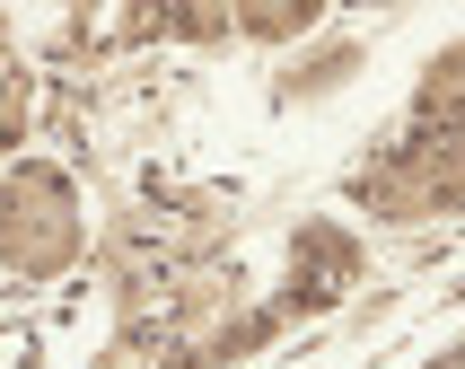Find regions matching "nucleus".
Returning a JSON list of instances; mask_svg holds the SVG:
<instances>
[{
    "mask_svg": "<svg viewBox=\"0 0 465 369\" xmlns=\"http://www.w3.org/2000/svg\"><path fill=\"white\" fill-rule=\"evenodd\" d=\"M79 255H88L79 176L53 158H18L0 176V273L9 282H62Z\"/></svg>",
    "mask_w": 465,
    "mask_h": 369,
    "instance_id": "nucleus-1",
    "label": "nucleus"
},
{
    "mask_svg": "<svg viewBox=\"0 0 465 369\" xmlns=\"http://www.w3.org/2000/svg\"><path fill=\"white\" fill-rule=\"evenodd\" d=\"M361 273H369V255H361V237L342 229V220H299V229H290V273H282L272 316H316V308H334V299H351Z\"/></svg>",
    "mask_w": 465,
    "mask_h": 369,
    "instance_id": "nucleus-2",
    "label": "nucleus"
},
{
    "mask_svg": "<svg viewBox=\"0 0 465 369\" xmlns=\"http://www.w3.org/2000/svg\"><path fill=\"white\" fill-rule=\"evenodd\" d=\"M351 203L378 211V220H448V211H465L457 194H440V184L421 176L395 141H387V150H369L361 167H351Z\"/></svg>",
    "mask_w": 465,
    "mask_h": 369,
    "instance_id": "nucleus-3",
    "label": "nucleus"
},
{
    "mask_svg": "<svg viewBox=\"0 0 465 369\" xmlns=\"http://www.w3.org/2000/svg\"><path fill=\"white\" fill-rule=\"evenodd\" d=\"M413 115H465V35H457V45H440L430 62H421V79H413Z\"/></svg>",
    "mask_w": 465,
    "mask_h": 369,
    "instance_id": "nucleus-4",
    "label": "nucleus"
},
{
    "mask_svg": "<svg viewBox=\"0 0 465 369\" xmlns=\"http://www.w3.org/2000/svg\"><path fill=\"white\" fill-rule=\"evenodd\" d=\"M351 71H361V45H325V53H308V71H282V97L299 105V97H316V88H342Z\"/></svg>",
    "mask_w": 465,
    "mask_h": 369,
    "instance_id": "nucleus-5",
    "label": "nucleus"
},
{
    "mask_svg": "<svg viewBox=\"0 0 465 369\" xmlns=\"http://www.w3.org/2000/svg\"><path fill=\"white\" fill-rule=\"evenodd\" d=\"M325 18L316 0H282V9H237V35H255V45H290V35H308Z\"/></svg>",
    "mask_w": 465,
    "mask_h": 369,
    "instance_id": "nucleus-6",
    "label": "nucleus"
},
{
    "mask_svg": "<svg viewBox=\"0 0 465 369\" xmlns=\"http://www.w3.org/2000/svg\"><path fill=\"white\" fill-rule=\"evenodd\" d=\"M26 97H35V88H26V62L9 53V26H0V150L26 132Z\"/></svg>",
    "mask_w": 465,
    "mask_h": 369,
    "instance_id": "nucleus-7",
    "label": "nucleus"
},
{
    "mask_svg": "<svg viewBox=\"0 0 465 369\" xmlns=\"http://www.w3.org/2000/svg\"><path fill=\"white\" fill-rule=\"evenodd\" d=\"M167 35H184V45H229L237 9H167Z\"/></svg>",
    "mask_w": 465,
    "mask_h": 369,
    "instance_id": "nucleus-8",
    "label": "nucleus"
},
{
    "mask_svg": "<svg viewBox=\"0 0 465 369\" xmlns=\"http://www.w3.org/2000/svg\"><path fill=\"white\" fill-rule=\"evenodd\" d=\"M430 369H465V334L448 343V352H440V361H430Z\"/></svg>",
    "mask_w": 465,
    "mask_h": 369,
    "instance_id": "nucleus-9",
    "label": "nucleus"
}]
</instances>
